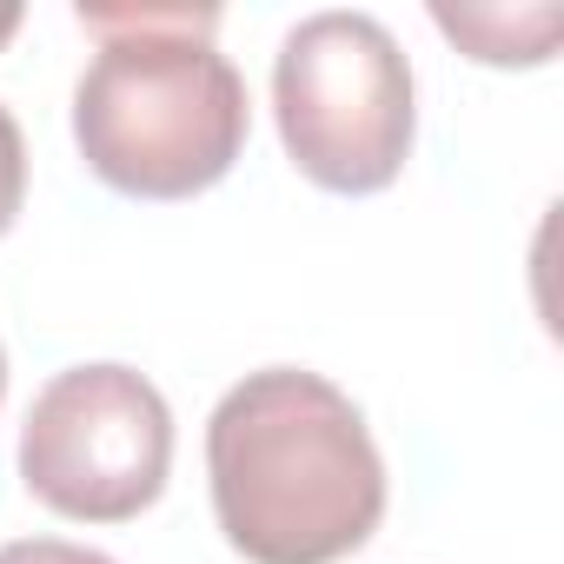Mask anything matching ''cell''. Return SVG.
<instances>
[{
  "instance_id": "6da1fadb",
  "label": "cell",
  "mask_w": 564,
  "mask_h": 564,
  "mask_svg": "<svg viewBox=\"0 0 564 564\" xmlns=\"http://www.w3.org/2000/svg\"><path fill=\"white\" fill-rule=\"evenodd\" d=\"M213 518L246 564H339L386 518L366 412L319 372H246L206 419Z\"/></svg>"
},
{
  "instance_id": "7a4b0ae2",
  "label": "cell",
  "mask_w": 564,
  "mask_h": 564,
  "mask_svg": "<svg viewBox=\"0 0 564 564\" xmlns=\"http://www.w3.org/2000/svg\"><path fill=\"white\" fill-rule=\"evenodd\" d=\"M100 34L74 87L80 160L133 199H193L246 147V80L213 47V8H80Z\"/></svg>"
},
{
  "instance_id": "3957f363",
  "label": "cell",
  "mask_w": 564,
  "mask_h": 564,
  "mask_svg": "<svg viewBox=\"0 0 564 564\" xmlns=\"http://www.w3.org/2000/svg\"><path fill=\"white\" fill-rule=\"evenodd\" d=\"M272 113L313 186L379 193L412 153V61L372 14H306L272 61Z\"/></svg>"
},
{
  "instance_id": "277c9868",
  "label": "cell",
  "mask_w": 564,
  "mask_h": 564,
  "mask_svg": "<svg viewBox=\"0 0 564 564\" xmlns=\"http://www.w3.org/2000/svg\"><path fill=\"white\" fill-rule=\"evenodd\" d=\"M173 412L133 366H74L41 386L21 425L28 491L80 524H127L166 491Z\"/></svg>"
},
{
  "instance_id": "5b68a950",
  "label": "cell",
  "mask_w": 564,
  "mask_h": 564,
  "mask_svg": "<svg viewBox=\"0 0 564 564\" xmlns=\"http://www.w3.org/2000/svg\"><path fill=\"white\" fill-rule=\"evenodd\" d=\"M432 21L485 67H538L551 61V41L564 28L557 8H531V14H505V8H432Z\"/></svg>"
},
{
  "instance_id": "8992f818",
  "label": "cell",
  "mask_w": 564,
  "mask_h": 564,
  "mask_svg": "<svg viewBox=\"0 0 564 564\" xmlns=\"http://www.w3.org/2000/svg\"><path fill=\"white\" fill-rule=\"evenodd\" d=\"M21 193H28V147H21V127H14V113L0 107V232L14 226V213H21Z\"/></svg>"
},
{
  "instance_id": "52a82bcc",
  "label": "cell",
  "mask_w": 564,
  "mask_h": 564,
  "mask_svg": "<svg viewBox=\"0 0 564 564\" xmlns=\"http://www.w3.org/2000/svg\"><path fill=\"white\" fill-rule=\"evenodd\" d=\"M0 564H113V557L67 544V538H14V544H0Z\"/></svg>"
},
{
  "instance_id": "ba28073f",
  "label": "cell",
  "mask_w": 564,
  "mask_h": 564,
  "mask_svg": "<svg viewBox=\"0 0 564 564\" xmlns=\"http://www.w3.org/2000/svg\"><path fill=\"white\" fill-rule=\"evenodd\" d=\"M21 28V8H0V47H8V34Z\"/></svg>"
},
{
  "instance_id": "9c48e42d",
  "label": "cell",
  "mask_w": 564,
  "mask_h": 564,
  "mask_svg": "<svg viewBox=\"0 0 564 564\" xmlns=\"http://www.w3.org/2000/svg\"><path fill=\"white\" fill-rule=\"evenodd\" d=\"M0 399H8V352H0Z\"/></svg>"
}]
</instances>
